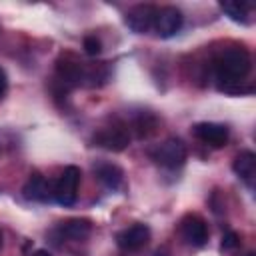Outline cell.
Returning <instances> with one entry per match:
<instances>
[{"mask_svg": "<svg viewBox=\"0 0 256 256\" xmlns=\"http://www.w3.org/2000/svg\"><path fill=\"white\" fill-rule=\"evenodd\" d=\"M100 50H102V44L96 36H86L84 38V52L88 56H96V54H100Z\"/></svg>", "mask_w": 256, "mask_h": 256, "instance_id": "cell-17", "label": "cell"}, {"mask_svg": "<svg viewBox=\"0 0 256 256\" xmlns=\"http://www.w3.org/2000/svg\"><path fill=\"white\" fill-rule=\"evenodd\" d=\"M182 22H184V16L176 6H164V8H158L152 30L160 38H170L182 28Z\"/></svg>", "mask_w": 256, "mask_h": 256, "instance_id": "cell-5", "label": "cell"}, {"mask_svg": "<svg viewBox=\"0 0 256 256\" xmlns=\"http://www.w3.org/2000/svg\"><path fill=\"white\" fill-rule=\"evenodd\" d=\"M192 132L200 142H204L206 146H212V148L226 146L228 136H230L228 128L218 122H198V124H194Z\"/></svg>", "mask_w": 256, "mask_h": 256, "instance_id": "cell-8", "label": "cell"}, {"mask_svg": "<svg viewBox=\"0 0 256 256\" xmlns=\"http://www.w3.org/2000/svg\"><path fill=\"white\" fill-rule=\"evenodd\" d=\"M252 68L250 54L244 48H226L214 60V76L218 88L228 94L240 92V82L248 76Z\"/></svg>", "mask_w": 256, "mask_h": 256, "instance_id": "cell-1", "label": "cell"}, {"mask_svg": "<svg viewBox=\"0 0 256 256\" xmlns=\"http://www.w3.org/2000/svg\"><path fill=\"white\" fill-rule=\"evenodd\" d=\"M116 240H118V246L122 250H128V252L140 250L150 240V228L146 224H132V226L124 228L122 232H118Z\"/></svg>", "mask_w": 256, "mask_h": 256, "instance_id": "cell-10", "label": "cell"}, {"mask_svg": "<svg viewBox=\"0 0 256 256\" xmlns=\"http://www.w3.org/2000/svg\"><path fill=\"white\" fill-rule=\"evenodd\" d=\"M220 8H222V12L230 18V20H234V22H238V24H248L250 22V4L248 2H222L220 4Z\"/></svg>", "mask_w": 256, "mask_h": 256, "instance_id": "cell-15", "label": "cell"}, {"mask_svg": "<svg viewBox=\"0 0 256 256\" xmlns=\"http://www.w3.org/2000/svg\"><path fill=\"white\" fill-rule=\"evenodd\" d=\"M180 234L182 238L192 246H204L208 240V226L202 216L198 214H186L180 220Z\"/></svg>", "mask_w": 256, "mask_h": 256, "instance_id": "cell-9", "label": "cell"}, {"mask_svg": "<svg viewBox=\"0 0 256 256\" xmlns=\"http://www.w3.org/2000/svg\"><path fill=\"white\" fill-rule=\"evenodd\" d=\"M232 170H234V174H236L242 182H246L248 188H252L254 176H256V154L250 152V150L240 152V154L234 158V162H232Z\"/></svg>", "mask_w": 256, "mask_h": 256, "instance_id": "cell-12", "label": "cell"}, {"mask_svg": "<svg viewBox=\"0 0 256 256\" xmlns=\"http://www.w3.org/2000/svg\"><path fill=\"white\" fill-rule=\"evenodd\" d=\"M150 156H152V160L156 164L174 170V168H180L186 162V146L178 138H168L162 144H158L150 152Z\"/></svg>", "mask_w": 256, "mask_h": 256, "instance_id": "cell-2", "label": "cell"}, {"mask_svg": "<svg viewBox=\"0 0 256 256\" xmlns=\"http://www.w3.org/2000/svg\"><path fill=\"white\" fill-rule=\"evenodd\" d=\"M32 256H52V254H50L48 250H42V248H40V250H36Z\"/></svg>", "mask_w": 256, "mask_h": 256, "instance_id": "cell-20", "label": "cell"}, {"mask_svg": "<svg viewBox=\"0 0 256 256\" xmlns=\"http://www.w3.org/2000/svg\"><path fill=\"white\" fill-rule=\"evenodd\" d=\"M94 144L104 148V150H110V152H120L124 150L128 144H130V130L126 124L122 122H114L110 126H104L100 128L96 134H94Z\"/></svg>", "mask_w": 256, "mask_h": 256, "instance_id": "cell-3", "label": "cell"}, {"mask_svg": "<svg viewBox=\"0 0 256 256\" xmlns=\"http://www.w3.org/2000/svg\"><path fill=\"white\" fill-rule=\"evenodd\" d=\"M0 246H2V234H0Z\"/></svg>", "mask_w": 256, "mask_h": 256, "instance_id": "cell-21", "label": "cell"}, {"mask_svg": "<svg viewBox=\"0 0 256 256\" xmlns=\"http://www.w3.org/2000/svg\"><path fill=\"white\" fill-rule=\"evenodd\" d=\"M92 232V222L86 218H70L58 226V234L66 240H84Z\"/></svg>", "mask_w": 256, "mask_h": 256, "instance_id": "cell-13", "label": "cell"}, {"mask_svg": "<svg viewBox=\"0 0 256 256\" xmlns=\"http://www.w3.org/2000/svg\"><path fill=\"white\" fill-rule=\"evenodd\" d=\"M136 130H138V136H148V134H152L154 132V128H156V120L150 116V114H144V116H140L138 120H136Z\"/></svg>", "mask_w": 256, "mask_h": 256, "instance_id": "cell-16", "label": "cell"}, {"mask_svg": "<svg viewBox=\"0 0 256 256\" xmlns=\"http://www.w3.org/2000/svg\"><path fill=\"white\" fill-rule=\"evenodd\" d=\"M22 192H24V198L34 200V202H48L50 198H54V186L40 172L30 174Z\"/></svg>", "mask_w": 256, "mask_h": 256, "instance_id": "cell-11", "label": "cell"}, {"mask_svg": "<svg viewBox=\"0 0 256 256\" xmlns=\"http://www.w3.org/2000/svg\"><path fill=\"white\" fill-rule=\"evenodd\" d=\"M80 168L78 166H68L64 168L62 176L54 184V200L60 206H72L78 196V186H80Z\"/></svg>", "mask_w": 256, "mask_h": 256, "instance_id": "cell-4", "label": "cell"}, {"mask_svg": "<svg viewBox=\"0 0 256 256\" xmlns=\"http://www.w3.org/2000/svg\"><path fill=\"white\" fill-rule=\"evenodd\" d=\"M96 176L110 190H118L122 186V182H124V172L116 164H100L96 168Z\"/></svg>", "mask_w": 256, "mask_h": 256, "instance_id": "cell-14", "label": "cell"}, {"mask_svg": "<svg viewBox=\"0 0 256 256\" xmlns=\"http://www.w3.org/2000/svg\"><path fill=\"white\" fill-rule=\"evenodd\" d=\"M56 76L64 88H72L78 86L82 80H86V70L82 62L74 60L72 56H60L56 62Z\"/></svg>", "mask_w": 256, "mask_h": 256, "instance_id": "cell-7", "label": "cell"}, {"mask_svg": "<svg viewBox=\"0 0 256 256\" xmlns=\"http://www.w3.org/2000/svg\"><path fill=\"white\" fill-rule=\"evenodd\" d=\"M156 12H158V8L152 6V4H138V6H134V8H130V10L126 12L124 22H126V26H128L132 32L144 34V32H148V30L154 28Z\"/></svg>", "mask_w": 256, "mask_h": 256, "instance_id": "cell-6", "label": "cell"}, {"mask_svg": "<svg viewBox=\"0 0 256 256\" xmlns=\"http://www.w3.org/2000/svg\"><path fill=\"white\" fill-rule=\"evenodd\" d=\"M6 90H8V76H6L4 68L0 66V98L6 94Z\"/></svg>", "mask_w": 256, "mask_h": 256, "instance_id": "cell-19", "label": "cell"}, {"mask_svg": "<svg viewBox=\"0 0 256 256\" xmlns=\"http://www.w3.org/2000/svg\"><path fill=\"white\" fill-rule=\"evenodd\" d=\"M240 244V238H238V234L236 232H226L224 236H222V250H234L236 246Z\"/></svg>", "mask_w": 256, "mask_h": 256, "instance_id": "cell-18", "label": "cell"}]
</instances>
